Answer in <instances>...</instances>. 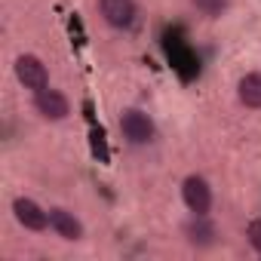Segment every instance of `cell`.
<instances>
[{
    "label": "cell",
    "instance_id": "4",
    "mask_svg": "<svg viewBox=\"0 0 261 261\" xmlns=\"http://www.w3.org/2000/svg\"><path fill=\"white\" fill-rule=\"evenodd\" d=\"M31 105H34L37 117L46 120V123H65V120L71 117V101H68V95H65L62 89H56V86H46V89L34 92Z\"/></svg>",
    "mask_w": 261,
    "mask_h": 261
},
{
    "label": "cell",
    "instance_id": "2",
    "mask_svg": "<svg viewBox=\"0 0 261 261\" xmlns=\"http://www.w3.org/2000/svg\"><path fill=\"white\" fill-rule=\"evenodd\" d=\"M13 74H16L19 86H25L31 95L49 86V68H46V62H43L40 56H34V53H22V56H16V62H13Z\"/></svg>",
    "mask_w": 261,
    "mask_h": 261
},
{
    "label": "cell",
    "instance_id": "8",
    "mask_svg": "<svg viewBox=\"0 0 261 261\" xmlns=\"http://www.w3.org/2000/svg\"><path fill=\"white\" fill-rule=\"evenodd\" d=\"M49 230L59 237V240H65V243H80L83 240V221L71 212V209H65V206H53L49 209Z\"/></svg>",
    "mask_w": 261,
    "mask_h": 261
},
{
    "label": "cell",
    "instance_id": "6",
    "mask_svg": "<svg viewBox=\"0 0 261 261\" xmlns=\"http://www.w3.org/2000/svg\"><path fill=\"white\" fill-rule=\"evenodd\" d=\"M181 237H185V243L194 246V249H212L221 233H218V224H215L209 215H194V212H191V218L181 224Z\"/></svg>",
    "mask_w": 261,
    "mask_h": 261
},
{
    "label": "cell",
    "instance_id": "5",
    "mask_svg": "<svg viewBox=\"0 0 261 261\" xmlns=\"http://www.w3.org/2000/svg\"><path fill=\"white\" fill-rule=\"evenodd\" d=\"M181 203L188 212L194 215H209L212 212V203H215V194H212V185L203 178V175H188L181 181Z\"/></svg>",
    "mask_w": 261,
    "mask_h": 261
},
{
    "label": "cell",
    "instance_id": "7",
    "mask_svg": "<svg viewBox=\"0 0 261 261\" xmlns=\"http://www.w3.org/2000/svg\"><path fill=\"white\" fill-rule=\"evenodd\" d=\"M13 218L25 227V230H31V233H43V230H49V209H43L37 200H31V197H16L13 200Z\"/></svg>",
    "mask_w": 261,
    "mask_h": 261
},
{
    "label": "cell",
    "instance_id": "1",
    "mask_svg": "<svg viewBox=\"0 0 261 261\" xmlns=\"http://www.w3.org/2000/svg\"><path fill=\"white\" fill-rule=\"evenodd\" d=\"M117 129H120V139L133 148H145L157 139V123L145 108H123L117 117Z\"/></svg>",
    "mask_w": 261,
    "mask_h": 261
},
{
    "label": "cell",
    "instance_id": "3",
    "mask_svg": "<svg viewBox=\"0 0 261 261\" xmlns=\"http://www.w3.org/2000/svg\"><path fill=\"white\" fill-rule=\"evenodd\" d=\"M98 19L114 31H133L139 22V4L136 0H95Z\"/></svg>",
    "mask_w": 261,
    "mask_h": 261
},
{
    "label": "cell",
    "instance_id": "9",
    "mask_svg": "<svg viewBox=\"0 0 261 261\" xmlns=\"http://www.w3.org/2000/svg\"><path fill=\"white\" fill-rule=\"evenodd\" d=\"M237 101L249 111H261V71H249L237 80Z\"/></svg>",
    "mask_w": 261,
    "mask_h": 261
},
{
    "label": "cell",
    "instance_id": "11",
    "mask_svg": "<svg viewBox=\"0 0 261 261\" xmlns=\"http://www.w3.org/2000/svg\"><path fill=\"white\" fill-rule=\"evenodd\" d=\"M246 243L252 246V252L261 255V218H252V221L246 224Z\"/></svg>",
    "mask_w": 261,
    "mask_h": 261
},
{
    "label": "cell",
    "instance_id": "10",
    "mask_svg": "<svg viewBox=\"0 0 261 261\" xmlns=\"http://www.w3.org/2000/svg\"><path fill=\"white\" fill-rule=\"evenodd\" d=\"M191 10H194L197 16H203V19L215 22V19L227 16V10H230V0H191Z\"/></svg>",
    "mask_w": 261,
    "mask_h": 261
}]
</instances>
